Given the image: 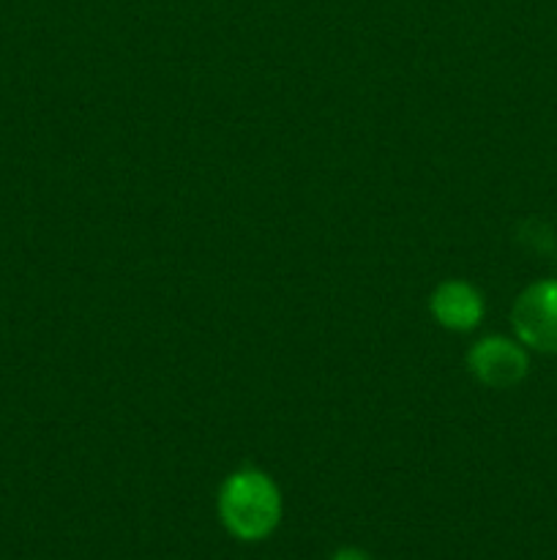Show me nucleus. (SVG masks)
Wrapping results in <instances>:
<instances>
[{"label": "nucleus", "instance_id": "nucleus-1", "mask_svg": "<svg viewBox=\"0 0 557 560\" xmlns=\"http://www.w3.org/2000/svg\"><path fill=\"white\" fill-rule=\"evenodd\" d=\"M216 509L233 539L262 541L282 523V492L265 470L240 468L218 487Z\"/></svg>", "mask_w": 557, "mask_h": 560}, {"label": "nucleus", "instance_id": "nucleus-2", "mask_svg": "<svg viewBox=\"0 0 557 560\" xmlns=\"http://www.w3.org/2000/svg\"><path fill=\"white\" fill-rule=\"evenodd\" d=\"M511 326L528 350L557 355V279H541L517 295Z\"/></svg>", "mask_w": 557, "mask_h": 560}, {"label": "nucleus", "instance_id": "nucleus-3", "mask_svg": "<svg viewBox=\"0 0 557 560\" xmlns=\"http://www.w3.org/2000/svg\"><path fill=\"white\" fill-rule=\"evenodd\" d=\"M467 366L489 388H513L528 377L530 355L519 339L484 337L467 353Z\"/></svg>", "mask_w": 557, "mask_h": 560}, {"label": "nucleus", "instance_id": "nucleus-4", "mask_svg": "<svg viewBox=\"0 0 557 560\" xmlns=\"http://www.w3.org/2000/svg\"><path fill=\"white\" fill-rule=\"evenodd\" d=\"M435 320L448 331H473L484 320V295L464 279H446L429 299Z\"/></svg>", "mask_w": 557, "mask_h": 560}, {"label": "nucleus", "instance_id": "nucleus-5", "mask_svg": "<svg viewBox=\"0 0 557 560\" xmlns=\"http://www.w3.org/2000/svg\"><path fill=\"white\" fill-rule=\"evenodd\" d=\"M331 560H371V558L366 556L364 550H358V547H342V550H339Z\"/></svg>", "mask_w": 557, "mask_h": 560}]
</instances>
